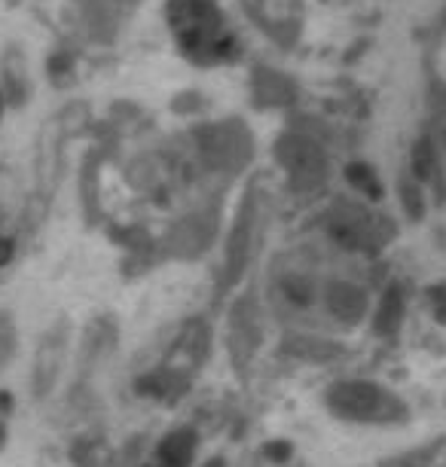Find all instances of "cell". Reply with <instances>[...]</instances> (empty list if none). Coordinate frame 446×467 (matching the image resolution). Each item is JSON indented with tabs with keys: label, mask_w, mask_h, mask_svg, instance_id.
Segmentation results:
<instances>
[{
	"label": "cell",
	"mask_w": 446,
	"mask_h": 467,
	"mask_svg": "<svg viewBox=\"0 0 446 467\" xmlns=\"http://www.w3.org/2000/svg\"><path fill=\"white\" fill-rule=\"evenodd\" d=\"M165 22L171 40L193 65H221L235 56V37L214 0H169Z\"/></svg>",
	"instance_id": "cell-1"
},
{
	"label": "cell",
	"mask_w": 446,
	"mask_h": 467,
	"mask_svg": "<svg viewBox=\"0 0 446 467\" xmlns=\"http://www.w3.org/2000/svg\"><path fill=\"white\" fill-rule=\"evenodd\" d=\"M89 122V108L83 101H74L67 108H61L40 135V187L43 192H49V187H56L58 171H61V147L67 138H74L77 131H83V126Z\"/></svg>",
	"instance_id": "cell-2"
},
{
	"label": "cell",
	"mask_w": 446,
	"mask_h": 467,
	"mask_svg": "<svg viewBox=\"0 0 446 467\" xmlns=\"http://www.w3.org/2000/svg\"><path fill=\"white\" fill-rule=\"evenodd\" d=\"M67 339H71V327H67V321H58L56 327H49L47 337L40 339L37 358H34V376H31L34 394H37V398H47L52 388H56L61 367H65Z\"/></svg>",
	"instance_id": "cell-3"
},
{
	"label": "cell",
	"mask_w": 446,
	"mask_h": 467,
	"mask_svg": "<svg viewBox=\"0 0 446 467\" xmlns=\"http://www.w3.org/2000/svg\"><path fill=\"white\" fill-rule=\"evenodd\" d=\"M330 407H334L339 416L346 419H376L379 410L386 407V398L382 391L370 382H346L337 385L330 391Z\"/></svg>",
	"instance_id": "cell-4"
},
{
	"label": "cell",
	"mask_w": 446,
	"mask_h": 467,
	"mask_svg": "<svg viewBox=\"0 0 446 467\" xmlns=\"http://www.w3.org/2000/svg\"><path fill=\"white\" fill-rule=\"evenodd\" d=\"M31 99V77L28 61L19 47H6L0 52V101L10 108H22Z\"/></svg>",
	"instance_id": "cell-5"
},
{
	"label": "cell",
	"mask_w": 446,
	"mask_h": 467,
	"mask_svg": "<svg viewBox=\"0 0 446 467\" xmlns=\"http://www.w3.org/2000/svg\"><path fill=\"white\" fill-rule=\"evenodd\" d=\"M212 229L214 226L202 214H193L171 226V233L165 235V248L174 257H196V254H202L208 239H212Z\"/></svg>",
	"instance_id": "cell-6"
},
{
	"label": "cell",
	"mask_w": 446,
	"mask_h": 467,
	"mask_svg": "<svg viewBox=\"0 0 446 467\" xmlns=\"http://www.w3.org/2000/svg\"><path fill=\"white\" fill-rule=\"evenodd\" d=\"M193 452H196V434L190 428L171 431L169 437H162L160 449H156V455H160V462L165 467H190Z\"/></svg>",
	"instance_id": "cell-7"
},
{
	"label": "cell",
	"mask_w": 446,
	"mask_h": 467,
	"mask_svg": "<svg viewBox=\"0 0 446 467\" xmlns=\"http://www.w3.org/2000/svg\"><path fill=\"white\" fill-rule=\"evenodd\" d=\"M330 308L352 321L364 312V296L355 294L352 287H334V294H330Z\"/></svg>",
	"instance_id": "cell-8"
},
{
	"label": "cell",
	"mask_w": 446,
	"mask_h": 467,
	"mask_svg": "<svg viewBox=\"0 0 446 467\" xmlns=\"http://www.w3.org/2000/svg\"><path fill=\"white\" fill-rule=\"evenodd\" d=\"M47 74L56 86H65L74 74V58L67 56V52H52L47 61Z\"/></svg>",
	"instance_id": "cell-9"
},
{
	"label": "cell",
	"mask_w": 446,
	"mask_h": 467,
	"mask_svg": "<svg viewBox=\"0 0 446 467\" xmlns=\"http://www.w3.org/2000/svg\"><path fill=\"white\" fill-rule=\"evenodd\" d=\"M16 351V327L13 318L6 312H0V367H6V360L13 358Z\"/></svg>",
	"instance_id": "cell-10"
},
{
	"label": "cell",
	"mask_w": 446,
	"mask_h": 467,
	"mask_svg": "<svg viewBox=\"0 0 446 467\" xmlns=\"http://www.w3.org/2000/svg\"><path fill=\"white\" fill-rule=\"evenodd\" d=\"M398 321H400V303H398V294H391L389 296V306L379 312V330H395L398 327Z\"/></svg>",
	"instance_id": "cell-11"
},
{
	"label": "cell",
	"mask_w": 446,
	"mask_h": 467,
	"mask_svg": "<svg viewBox=\"0 0 446 467\" xmlns=\"http://www.w3.org/2000/svg\"><path fill=\"white\" fill-rule=\"evenodd\" d=\"M13 254H16V242L6 239V235H0V269H4L6 263L13 260Z\"/></svg>",
	"instance_id": "cell-12"
},
{
	"label": "cell",
	"mask_w": 446,
	"mask_h": 467,
	"mask_svg": "<svg viewBox=\"0 0 446 467\" xmlns=\"http://www.w3.org/2000/svg\"><path fill=\"white\" fill-rule=\"evenodd\" d=\"M101 4H108V6H113V10H119V13H129V10H135L141 0H101Z\"/></svg>",
	"instance_id": "cell-13"
},
{
	"label": "cell",
	"mask_w": 446,
	"mask_h": 467,
	"mask_svg": "<svg viewBox=\"0 0 446 467\" xmlns=\"http://www.w3.org/2000/svg\"><path fill=\"white\" fill-rule=\"evenodd\" d=\"M382 467H422V462H416V458H395V462H389Z\"/></svg>",
	"instance_id": "cell-14"
},
{
	"label": "cell",
	"mask_w": 446,
	"mask_h": 467,
	"mask_svg": "<svg viewBox=\"0 0 446 467\" xmlns=\"http://www.w3.org/2000/svg\"><path fill=\"white\" fill-rule=\"evenodd\" d=\"M269 455H287V446H269Z\"/></svg>",
	"instance_id": "cell-15"
},
{
	"label": "cell",
	"mask_w": 446,
	"mask_h": 467,
	"mask_svg": "<svg viewBox=\"0 0 446 467\" xmlns=\"http://www.w3.org/2000/svg\"><path fill=\"white\" fill-rule=\"evenodd\" d=\"M4 446H6V425L0 421V449H4Z\"/></svg>",
	"instance_id": "cell-16"
},
{
	"label": "cell",
	"mask_w": 446,
	"mask_h": 467,
	"mask_svg": "<svg viewBox=\"0 0 446 467\" xmlns=\"http://www.w3.org/2000/svg\"><path fill=\"white\" fill-rule=\"evenodd\" d=\"M205 467H226V464H223V462H221V458H214V462H208V464H205Z\"/></svg>",
	"instance_id": "cell-17"
},
{
	"label": "cell",
	"mask_w": 446,
	"mask_h": 467,
	"mask_svg": "<svg viewBox=\"0 0 446 467\" xmlns=\"http://www.w3.org/2000/svg\"><path fill=\"white\" fill-rule=\"evenodd\" d=\"M0 104H4V101H0Z\"/></svg>",
	"instance_id": "cell-18"
}]
</instances>
